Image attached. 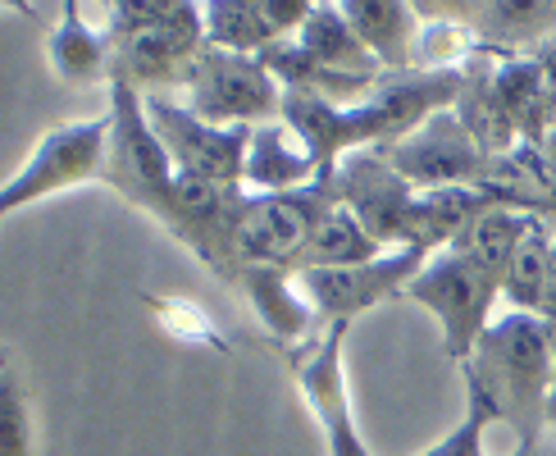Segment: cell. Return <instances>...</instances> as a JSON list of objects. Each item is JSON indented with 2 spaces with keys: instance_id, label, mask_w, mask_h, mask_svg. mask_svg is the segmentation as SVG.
Returning a JSON list of instances; mask_svg holds the SVG:
<instances>
[{
  "instance_id": "obj_25",
  "label": "cell",
  "mask_w": 556,
  "mask_h": 456,
  "mask_svg": "<svg viewBox=\"0 0 556 456\" xmlns=\"http://www.w3.org/2000/svg\"><path fill=\"white\" fill-rule=\"evenodd\" d=\"M543 319L556 325V238H552V261H547V288H543Z\"/></svg>"
},
{
  "instance_id": "obj_6",
  "label": "cell",
  "mask_w": 556,
  "mask_h": 456,
  "mask_svg": "<svg viewBox=\"0 0 556 456\" xmlns=\"http://www.w3.org/2000/svg\"><path fill=\"white\" fill-rule=\"evenodd\" d=\"M105 165H110V110L97 114V119H78L41 132V142L28 151V160L5 178L0 205H5V215H14L23 205H37L55 192L83 188L91 178L105 182Z\"/></svg>"
},
{
  "instance_id": "obj_11",
  "label": "cell",
  "mask_w": 556,
  "mask_h": 456,
  "mask_svg": "<svg viewBox=\"0 0 556 456\" xmlns=\"http://www.w3.org/2000/svg\"><path fill=\"white\" fill-rule=\"evenodd\" d=\"M429 265V251H388V256L369 265H346V269H301L296 283L306 292V302L315 306L319 325H356L361 315H369L379 302H388L392 292H406V283Z\"/></svg>"
},
{
  "instance_id": "obj_2",
  "label": "cell",
  "mask_w": 556,
  "mask_h": 456,
  "mask_svg": "<svg viewBox=\"0 0 556 456\" xmlns=\"http://www.w3.org/2000/svg\"><path fill=\"white\" fill-rule=\"evenodd\" d=\"M105 37L114 51L110 83H128L142 97H169L205 51V14L188 0H119L110 5Z\"/></svg>"
},
{
  "instance_id": "obj_17",
  "label": "cell",
  "mask_w": 556,
  "mask_h": 456,
  "mask_svg": "<svg viewBox=\"0 0 556 456\" xmlns=\"http://www.w3.org/2000/svg\"><path fill=\"white\" fill-rule=\"evenodd\" d=\"M470 33L479 41V51H497V60L511 55H534V46H547V37L556 33V5L547 0H502V5H479V14L470 18Z\"/></svg>"
},
{
  "instance_id": "obj_27",
  "label": "cell",
  "mask_w": 556,
  "mask_h": 456,
  "mask_svg": "<svg viewBox=\"0 0 556 456\" xmlns=\"http://www.w3.org/2000/svg\"><path fill=\"white\" fill-rule=\"evenodd\" d=\"M547 429L556 433V325H552V402H547Z\"/></svg>"
},
{
  "instance_id": "obj_9",
  "label": "cell",
  "mask_w": 556,
  "mask_h": 456,
  "mask_svg": "<svg viewBox=\"0 0 556 456\" xmlns=\"http://www.w3.org/2000/svg\"><path fill=\"white\" fill-rule=\"evenodd\" d=\"M338 205V192L329 178L311 182L301 192L283 197H256L251 192L247 215H242V233H238V256L242 265H283L296 269L306 246L315 238L319 219Z\"/></svg>"
},
{
  "instance_id": "obj_12",
  "label": "cell",
  "mask_w": 556,
  "mask_h": 456,
  "mask_svg": "<svg viewBox=\"0 0 556 456\" xmlns=\"http://www.w3.org/2000/svg\"><path fill=\"white\" fill-rule=\"evenodd\" d=\"M346 333H352V325H329L324 333H315L306 347H296L292 370H296L301 397H306L315 420L324 425L329 456H375L361 439L352 393H346V365H342Z\"/></svg>"
},
{
  "instance_id": "obj_5",
  "label": "cell",
  "mask_w": 556,
  "mask_h": 456,
  "mask_svg": "<svg viewBox=\"0 0 556 456\" xmlns=\"http://www.w3.org/2000/svg\"><path fill=\"white\" fill-rule=\"evenodd\" d=\"M182 91H188V110L219 128H261L283 119V83L274 78L265 55H233L205 46Z\"/></svg>"
},
{
  "instance_id": "obj_18",
  "label": "cell",
  "mask_w": 556,
  "mask_h": 456,
  "mask_svg": "<svg viewBox=\"0 0 556 456\" xmlns=\"http://www.w3.org/2000/svg\"><path fill=\"white\" fill-rule=\"evenodd\" d=\"M296 46L306 51L315 64L333 68V74H352V78H383V64L369 55V46L356 37V28L346 23L342 5H315L306 18Z\"/></svg>"
},
{
  "instance_id": "obj_3",
  "label": "cell",
  "mask_w": 556,
  "mask_h": 456,
  "mask_svg": "<svg viewBox=\"0 0 556 456\" xmlns=\"http://www.w3.org/2000/svg\"><path fill=\"white\" fill-rule=\"evenodd\" d=\"M415 306H425L438 329H443V352L466 365L479 347V338L489 333L493 325V306L502 302V279L493 269H483L475 256H466V251H433L429 265L415 274V279L406 283V292Z\"/></svg>"
},
{
  "instance_id": "obj_8",
  "label": "cell",
  "mask_w": 556,
  "mask_h": 456,
  "mask_svg": "<svg viewBox=\"0 0 556 456\" xmlns=\"http://www.w3.org/2000/svg\"><path fill=\"white\" fill-rule=\"evenodd\" d=\"M151 128L160 147L169 151L178 174H197L219 188H247V151H251V128H219L205 124L188 101L178 97H147Z\"/></svg>"
},
{
  "instance_id": "obj_4",
  "label": "cell",
  "mask_w": 556,
  "mask_h": 456,
  "mask_svg": "<svg viewBox=\"0 0 556 456\" xmlns=\"http://www.w3.org/2000/svg\"><path fill=\"white\" fill-rule=\"evenodd\" d=\"M174 160L160 147V137L151 128L147 97L128 83H110V165L105 182L119 192L128 205L147 211L151 219H169L174 201Z\"/></svg>"
},
{
  "instance_id": "obj_16",
  "label": "cell",
  "mask_w": 556,
  "mask_h": 456,
  "mask_svg": "<svg viewBox=\"0 0 556 456\" xmlns=\"http://www.w3.org/2000/svg\"><path fill=\"white\" fill-rule=\"evenodd\" d=\"M46 64H51V74L68 87H97V83L110 87V78H114L110 37L83 18L78 0H68L51 37H46Z\"/></svg>"
},
{
  "instance_id": "obj_10",
  "label": "cell",
  "mask_w": 556,
  "mask_h": 456,
  "mask_svg": "<svg viewBox=\"0 0 556 456\" xmlns=\"http://www.w3.org/2000/svg\"><path fill=\"white\" fill-rule=\"evenodd\" d=\"M383 155L415 192L479 188L483 174H489V160H493L479 147V137L460 124L456 110H443V114H433V119H425L420 128H410L392 147H383Z\"/></svg>"
},
{
  "instance_id": "obj_19",
  "label": "cell",
  "mask_w": 556,
  "mask_h": 456,
  "mask_svg": "<svg viewBox=\"0 0 556 456\" xmlns=\"http://www.w3.org/2000/svg\"><path fill=\"white\" fill-rule=\"evenodd\" d=\"M388 256L383 242L369 233V228L346 211V205H333L329 215L319 219L315 228V238L306 246V256H301L296 274L301 269H346V265H369V261H379Z\"/></svg>"
},
{
  "instance_id": "obj_14",
  "label": "cell",
  "mask_w": 556,
  "mask_h": 456,
  "mask_svg": "<svg viewBox=\"0 0 556 456\" xmlns=\"http://www.w3.org/2000/svg\"><path fill=\"white\" fill-rule=\"evenodd\" d=\"M319 165L311 147L296 137L288 119H274L251 128V151H247V188L256 197H283L319 182Z\"/></svg>"
},
{
  "instance_id": "obj_7",
  "label": "cell",
  "mask_w": 556,
  "mask_h": 456,
  "mask_svg": "<svg viewBox=\"0 0 556 456\" xmlns=\"http://www.w3.org/2000/svg\"><path fill=\"white\" fill-rule=\"evenodd\" d=\"M329 182L338 192V205H346V211L383 242V251L415 246V233H420V192L392 169L383 147H365V151L342 155Z\"/></svg>"
},
{
  "instance_id": "obj_13",
  "label": "cell",
  "mask_w": 556,
  "mask_h": 456,
  "mask_svg": "<svg viewBox=\"0 0 556 456\" xmlns=\"http://www.w3.org/2000/svg\"><path fill=\"white\" fill-rule=\"evenodd\" d=\"M233 288L251 302V311H256L261 325L278 342H288V347H306L315 333H324L315 306L306 302V292H301V283H296V269H283V265H242Z\"/></svg>"
},
{
  "instance_id": "obj_26",
  "label": "cell",
  "mask_w": 556,
  "mask_h": 456,
  "mask_svg": "<svg viewBox=\"0 0 556 456\" xmlns=\"http://www.w3.org/2000/svg\"><path fill=\"white\" fill-rule=\"evenodd\" d=\"M511 456H556V433H543L539 443H520V447H511Z\"/></svg>"
},
{
  "instance_id": "obj_22",
  "label": "cell",
  "mask_w": 556,
  "mask_h": 456,
  "mask_svg": "<svg viewBox=\"0 0 556 456\" xmlns=\"http://www.w3.org/2000/svg\"><path fill=\"white\" fill-rule=\"evenodd\" d=\"M205 14V46L233 55H265L278 46L274 28L261 14V0H211L201 5Z\"/></svg>"
},
{
  "instance_id": "obj_15",
  "label": "cell",
  "mask_w": 556,
  "mask_h": 456,
  "mask_svg": "<svg viewBox=\"0 0 556 456\" xmlns=\"http://www.w3.org/2000/svg\"><path fill=\"white\" fill-rule=\"evenodd\" d=\"M346 23L369 46V55L383 64V74L415 68V41H420L425 14L406 0H342Z\"/></svg>"
},
{
  "instance_id": "obj_1",
  "label": "cell",
  "mask_w": 556,
  "mask_h": 456,
  "mask_svg": "<svg viewBox=\"0 0 556 456\" xmlns=\"http://www.w3.org/2000/svg\"><path fill=\"white\" fill-rule=\"evenodd\" d=\"M460 375L475 379L489 402L497 406V425L511 429L516 447L539 443L547 429L552 402V325L543 315L506 311L489 333L479 338L475 356L460 365Z\"/></svg>"
},
{
  "instance_id": "obj_24",
  "label": "cell",
  "mask_w": 556,
  "mask_h": 456,
  "mask_svg": "<svg viewBox=\"0 0 556 456\" xmlns=\"http://www.w3.org/2000/svg\"><path fill=\"white\" fill-rule=\"evenodd\" d=\"M0 456H33V410L10 365L0 370Z\"/></svg>"
},
{
  "instance_id": "obj_21",
  "label": "cell",
  "mask_w": 556,
  "mask_h": 456,
  "mask_svg": "<svg viewBox=\"0 0 556 456\" xmlns=\"http://www.w3.org/2000/svg\"><path fill=\"white\" fill-rule=\"evenodd\" d=\"M534 219H543V215L516 211V205H493V211H483L452 246L466 251V256H475L483 269H493L502 279L506 265H511V256H516V246L525 242L529 228H534Z\"/></svg>"
},
{
  "instance_id": "obj_20",
  "label": "cell",
  "mask_w": 556,
  "mask_h": 456,
  "mask_svg": "<svg viewBox=\"0 0 556 456\" xmlns=\"http://www.w3.org/2000/svg\"><path fill=\"white\" fill-rule=\"evenodd\" d=\"M556 219H534V228L516 246L511 265L502 274V302L520 315H543V288H547V261H552Z\"/></svg>"
},
{
  "instance_id": "obj_23",
  "label": "cell",
  "mask_w": 556,
  "mask_h": 456,
  "mask_svg": "<svg viewBox=\"0 0 556 456\" xmlns=\"http://www.w3.org/2000/svg\"><path fill=\"white\" fill-rule=\"evenodd\" d=\"M493 425H497V406L489 402V393H483L475 379H466V416H460L433 447H425L420 456H489L483 439H489Z\"/></svg>"
}]
</instances>
